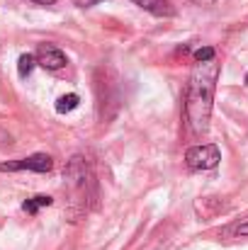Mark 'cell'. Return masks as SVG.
<instances>
[{
    "mask_svg": "<svg viewBox=\"0 0 248 250\" xmlns=\"http://www.w3.org/2000/svg\"><path fill=\"white\" fill-rule=\"evenodd\" d=\"M192 2H197V5H214L217 0H192Z\"/></svg>",
    "mask_w": 248,
    "mask_h": 250,
    "instance_id": "cell-14",
    "label": "cell"
},
{
    "mask_svg": "<svg viewBox=\"0 0 248 250\" xmlns=\"http://www.w3.org/2000/svg\"><path fill=\"white\" fill-rule=\"evenodd\" d=\"M34 61L42 68H46V71H59V68H64L68 63L66 54L59 46H54V44H39L37 51H34Z\"/></svg>",
    "mask_w": 248,
    "mask_h": 250,
    "instance_id": "cell-5",
    "label": "cell"
},
{
    "mask_svg": "<svg viewBox=\"0 0 248 250\" xmlns=\"http://www.w3.org/2000/svg\"><path fill=\"white\" fill-rule=\"evenodd\" d=\"M5 144H12V136L5 129H0V146H5Z\"/></svg>",
    "mask_w": 248,
    "mask_h": 250,
    "instance_id": "cell-11",
    "label": "cell"
},
{
    "mask_svg": "<svg viewBox=\"0 0 248 250\" xmlns=\"http://www.w3.org/2000/svg\"><path fill=\"white\" fill-rule=\"evenodd\" d=\"M64 180H66V189H68V214L73 216L71 221H78L76 216H81L88 209V199L92 197V187H95L90 167L81 156L71 158V163L66 166V172H64Z\"/></svg>",
    "mask_w": 248,
    "mask_h": 250,
    "instance_id": "cell-2",
    "label": "cell"
},
{
    "mask_svg": "<svg viewBox=\"0 0 248 250\" xmlns=\"http://www.w3.org/2000/svg\"><path fill=\"white\" fill-rule=\"evenodd\" d=\"M54 167L51 156L46 153H34V156H27V158H20V161H12V163H2L0 170L2 172H17V170H32V172H49Z\"/></svg>",
    "mask_w": 248,
    "mask_h": 250,
    "instance_id": "cell-4",
    "label": "cell"
},
{
    "mask_svg": "<svg viewBox=\"0 0 248 250\" xmlns=\"http://www.w3.org/2000/svg\"><path fill=\"white\" fill-rule=\"evenodd\" d=\"M51 204H54V199H51V197H46V194H39V197H32V199H27V202L22 204V209H24L27 214H32V216H34V214H37L42 207H51Z\"/></svg>",
    "mask_w": 248,
    "mask_h": 250,
    "instance_id": "cell-8",
    "label": "cell"
},
{
    "mask_svg": "<svg viewBox=\"0 0 248 250\" xmlns=\"http://www.w3.org/2000/svg\"><path fill=\"white\" fill-rule=\"evenodd\" d=\"M219 71H222L219 61L212 59L204 63H195V68L190 73L187 90H185V119L195 136H204L209 129Z\"/></svg>",
    "mask_w": 248,
    "mask_h": 250,
    "instance_id": "cell-1",
    "label": "cell"
},
{
    "mask_svg": "<svg viewBox=\"0 0 248 250\" xmlns=\"http://www.w3.org/2000/svg\"><path fill=\"white\" fill-rule=\"evenodd\" d=\"M29 2H37V5H54L56 0H29Z\"/></svg>",
    "mask_w": 248,
    "mask_h": 250,
    "instance_id": "cell-13",
    "label": "cell"
},
{
    "mask_svg": "<svg viewBox=\"0 0 248 250\" xmlns=\"http://www.w3.org/2000/svg\"><path fill=\"white\" fill-rule=\"evenodd\" d=\"M192 56H195V63H204V61L217 59V51H214V46H202V49H197Z\"/></svg>",
    "mask_w": 248,
    "mask_h": 250,
    "instance_id": "cell-10",
    "label": "cell"
},
{
    "mask_svg": "<svg viewBox=\"0 0 248 250\" xmlns=\"http://www.w3.org/2000/svg\"><path fill=\"white\" fill-rule=\"evenodd\" d=\"M134 5H139L141 10L156 15V17H173L175 15V7L168 2V0H132Z\"/></svg>",
    "mask_w": 248,
    "mask_h": 250,
    "instance_id": "cell-6",
    "label": "cell"
},
{
    "mask_svg": "<svg viewBox=\"0 0 248 250\" xmlns=\"http://www.w3.org/2000/svg\"><path fill=\"white\" fill-rule=\"evenodd\" d=\"M222 153L214 144H202V146H192L185 153V163L190 170H212L219 166Z\"/></svg>",
    "mask_w": 248,
    "mask_h": 250,
    "instance_id": "cell-3",
    "label": "cell"
},
{
    "mask_svg": "<svg viewBox=\"0 0 248 250\" xmlns=\"http://www.w3.org/2000/svg\"><path fill=\"white\" fill-rule=\"evenodd\" d=\"M246 83H248V73H246Z\"/></svg>",
    "mask_w": 248,
    "mask_h": 250,
    "instance_id": "cell-15",
    "label": "cell"
},
{
    "mask_svg": "<svg viewBox=\"0 0 248 250\" xmlns=\"http://www.w3.org/2000/svg\"><path fill=\"white\" fill-rule=\"evenodd\" d=\"M34 54H22L20 59H17V73H20V78H27L29 73H32V68H34Z\"/></svg>",
    "mask_w": 248,
    "mask_h": 250,
    "instance_id": "cell-9",
    "label": "cell"
},
{
    "mask_svg": "<svg viewBox=\"0 0 248 250\" xmlns=\"http://www.w3.org/2000/svg\"><path fill=\"white\" fill-rule=\"evenodd\" d=\"M236 236H248V221L241 224V226H236Z\"/></svg>",
    "mask_w": 248,
    "mask_h": 250,
    "instance_id": "cell-12",
    "label": "cell"
},
{
    "mask_svg": "<svg viewBox=\"0 0 248 250\" xmlns=\"http://www.w3.org/2000/svg\"><path fill=\"white\" fill-rule=\"evenodd\" d=\"M78 104H81V97H78L76 92H68V95H64V97L56 100V112H59V114H68V112H73Z\"/></svg>",
    "mask_w": 248,
    "mask_h": 250,
    "instance_id": "cell-7",
    "label": "cell"
}]
</instances>
